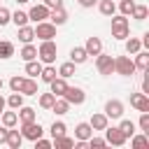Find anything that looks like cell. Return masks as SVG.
<instances>
[{
	"label": "cell",
	"instance_id": "obj_1",
	"mask_svg": "<svg viewBox=\"0 0 149 149\" xmlns=\"http://www.w3.org/2000/svg\"><path fill=\"white\" fill-rule=\"evenodd\" d=\"M128 35H130L128 16H123V14H112V37H114V40H126Z\"/></svg>",
	"mask_w": 149,
	"mask_h": 149
},
{
	"label": "cell",
	"instance_id": "obj_2",
	"mask_svg": "<svg viewBox=\"0 0 149 149\" xmlns=\"http://www.w3.org/2000/svg\"><path fill=\"white\" fill-rule=\"evenodd\" d=\"M56 54H58V47H56L54 40H42V44L37 47V58L44 65H51L56 61Z\"/></svg>",
	"mask_w": 149,
	"mask_h": 149
},
{
	"label": "cell",
	"instance_id": "obj_3",
	"mask_svg": "<svg viewBox=\"0 0 149 149\" xmlns=\"http://www.w3.org/2000/svg\"><path fill=\"white\" fill-rule=\"evenodd\" d=\"M114 72L121 77H130V74H135V63L128 56H116L114 58Z\"/></svg>",
	"mask_w": 149,
	"mask_h": 149
},
{
	"label": "cell",
	"instance_id": "obj_4",
	"mask_svg": "<svg viewBox=\"0 0 149 149\" xmlns=\"http://www.w3.org/2000/svg\"><path fill=\"white\" fill-rule=\"evenodd\" d=\"M95 70H98L102 77H109V74L114 72V58L100 51V54L95 56Z\"/></svg>",
	"mask_w": 149,
	"mask_h": 149
},
{
	"label": "cell",
	"instance_id": "obj_5",
	"mask_svg": "<svg viewBox=\"0 0 149 149\" xmlns=\"http://www.w3.org/2000/svg\"><path fill=\"white\" fill-rule=\"evenodd\" d=\"M105 140H107V144H112V147H123V144L128 142V137L119 130V126H116V128H114V126H112V128L107 126V128H105Z\"/></svg>",
	"mask_w": 149,
	"mask_h": 149
},
{
	"label": "cell",
	"instance_id": "obj_6",
	"mask_svg": "<svg viewBox=\"0 0 149 149\" xmlns=\"http://www.w3.org/2000/svg\"><path fill=\"white\" fill-rule=\"evenodd\" d=\"M42 133H44V128L37 123V121H30V123H21V135H23V140H37V137H42Z\"/></svg>",
	"mask_w": 149,
	"mask_h": 149
},
{
	"label": "cell",
	"instance_id": "obj_7",
	"mask_svg": "<svg viewBox=\"0 0 149 149\" xmlns=\"http://www.w3.org/2000/svg\"><path fill=\"white\" fill-rule=\"evenodd\" d=\"M35 37H40V40H54L56 37V26L51 21H40L35 26Z\"/></svg>",
	"mask_w": 149,
	"mask_h": 149
},
{
	"label": "cell",
	"instance_id": "obj_8",
	"mask_svg": "<svg viewBox=\"0 0 149 149\" xmlns=\"http://www.w3.org/2000/svg\"><path fill=\"white\" fill-rule=\"evenodd\" d=\"M63 98H65L70 105H81V102L86 100V93H84V88H79V86H68L65 93H63Z\"/></svg>",
	"mask_w": 149,
	"mask_h": 149
},
{
	"label": "cell",
	"instance_id": "obj_9",
	"mask_svg": "<svg viewBox=\"0 0 149 149\" xmlns=\"http://www.w3.org/2000/svg\"><path fill=\"white\" fill-rule=\"evenodd\" d=\"M105 116L107 119H121L123 116V102L121 100H107L105 102Z\"/></svg>",
	"mask_w": 149,
	"mask_h": 149
},
{
	"label": "cell",
	"instance_id": "obj_10",
	"mask_svg": "<svg viewBox=\"0 0 149 149\" xmlns=\"http://www.w3.org/2000/svg\"><path fill=\"white\" fill-rule=\"evenodd\" d=\"M28 19L35 21V23H40V21H49V7H47L44 2H42V5H33L30 12H28Z\"/></svg>",
	"mask_w": 149,
	"mask_h": 149
},
{
	"label": "cell",
	"instance_id": "obj_11",
	"mask_svg": "<svg viewBox=\"0 0 149 149\" xmlns=\"http://www.w3.org/2000/svg\"><path fill=\"white\" fill-rule=\"evenodd\" d=\"M130 105L137 112H149V95L147 93H130Z\"/></svg>",
	"mask_w": 149,
	"mask_h": 149
},
{
	"label": "cell",
	"instance_id": "obj_12",
	"mask_svg": "<svg viewBox=\"0 0 149 149\" xmlns=\"http://www.w3.org/2000/svg\"><path fill=\"white\" fill-rule=\"evenodd\" d=\"M49 21L58 28V26H63L65 21H68V12H65V7L61 5V7H54V9H49Z\"/></svg>",
	"mask_w": 149,
	"mask_h": 149
},
{
	"label": "cell",
	"instance_id": "obj_13",
	"mask_svg": "<svg viewBox=\"0 0 149 149\" xmlns=\"http://www.w3.org/2000/svg\"><path fill=\"white\" fill-rule=\"evenodd\" d=\"M5 144L9 147V149H21V144H23V135H21V130H7V140H5Z\"/></svg>",
	"mask_w": 149,
	"mask_h": 149
},
{
	"label": "cell",
	"instance_id": "obj_14",
	"mask_svg": "<svg viewBox=\"0 0 149 149\" xmlns=\"http://www.w3.org/2000/svg\"><path fill=\"white\" fill-rule=\"evenodd\" d=\"M70 61H72L74 65H81V63H86V61H88V54H86V49H84V47H72V49H70Z\"/></svg>",
	"mask_w": 149,
	"mask_h": 149
},
{
	"label": "cell",
	"instance_id": "obj_15",
	"mask_svg": "<svg viewBox=\"0 0 149 149\" xmlns=\"http://www.w3.org/2000/svg\"><path fill=\"white\" fill-rule=\"evenodd\" d=\"M84 49H86L88 56H98V54L102 51V42H100V37H88L86 44H84Z\"/></svg>",
	"mask_w": 149,
	"mask_h": 149
},
{
	"label": "cell",
	"instance_id": "obj_16",
	"mask_svg": "<svg viewBox=\"0 0 149 149\" xmlns=\"http://www.w3.org/2000/svg\"><path fill=\"white\" fill-rule=\"evenodd\" d=\"M133 56H135V61H133V63H135V70H142V72L149 70V51H142V49H140V51L133 54Z\"/></svg>",
	"mask_w": 149,
	"mask_h": 149
},
{
	"label": "cell",
	"instance_id": "obj_17",
	"mask_svg": "<svg viewBox=\"0 0 149 149\" xmlns=\"http://www.w3.org/2000/svg\"><path fill=\"white\" fill-rule=\"evenodd\" d=\"M19 93H23V95H37L40 91H37V81H35V77H26L23 84H21V91H19Z\"/></svg>",
	"mask_w": 149,
	"mask_h": 149
},
{
	"label": "cell",
	"instance_id": "obj_18",
	"mask_svg": "<svg viewBox=\"0 0 149 149\" xmlns=\"http://www.w3.org/2000/svg\"><path fill=\"white\" fill-rule=\"evenodd\" d=\"M91 135H93V128H91V123L81 121V123H77V126H74V137H77V140H88Z\"/></svg>",
	"mask_w": 149,
	"mask_h": 149
},
{
	"label": "cell",
	"instance_id": "obj_19",
	"mask_svg": "<svg viewBox=\"0 0 149 149\" xmlns=\"http://www.w3.org/2000/svg\"><path fill=\"white\" fill-rule=\"evenodd\" d=\"M51 112H56L58 116H63V114H68V112H70V102H68L63 95H58V98L54 100V105H51Z\"/></svg>",
	"mask_w": 149,
	"mask_h": 149
},
{
	"label": "cell",
	"instance_id": "obj_20",
	"mask_svg": "<svg viewBox=\"0 0 149 149\" xmlns=\"http://www.w3.org/2000/svg\"><path fill=\"white\" fill-rule=\"evenodd\" d=\"M16 112H19V121H21V123H30V121H35V119H37V114H35V109H33V107L21 105Z\"/></svg>",
	"mask_w": 149,
	"mask_h": 149
},
{
	"label": "cell",
	"instance_id": "obj_21",
	"mask_svg": "<svg viewBox=\"0 0 149 149\" xmlns=\"http://www.w3.org/2000/svg\"><path fill=\"white\" fill-rule=\"evenodd\" d=\"M88 123H91V128H93V130H105V128L109 126V119H107V116H105V112H102V114H93Z\"/></svg>",
	"mask_w": 149,
	"mask_h": 149
},
{
	"label": "cell",
	"instance_id": "obj_22",
	"mask_svg": "<svg viewBox=\"0 0 149 149\" xmlns=\"http://www.w3.org/2000/svg\"><path fill=\"white\" fill-rule=\"evenodd\" d=\"M130 147L133 149H149V135L142 133V135H130Z\"/></svg>",
	"mask_w": 149,
	"mask_h": 149
},
{
	"label": "cell",
	"instance_id": "obj_23",
	"mask_svg": "<svg viewBox=\"0 0 149 149\" xmlns=\"http://www.w3.org/2000/svg\"><path fill=\"white\" fill-rule=\"evenodd\" d=\"M58 77V70L54 68V65H42V72H40V79L44 81V84H49V81H54Z\"/></svg>",
	"mask_w": 149,
	"mask_h": 149
},
{
	"label": "cell",
	"instance_id": "obj_24",
	"mask_svg": "<svg viewBox=\"0 0 149 149\" xmlns=\"http://www.w3.org/2000/svg\"><path fill=\"white\" fill-rule=\"evenodd\" d=\"M49 86H51V93L58 98V95H63V93H65V88H68V81H65L63 77H56L54 81H49Z\"/></svg>",
	"mask_w": 149,
	"mask_h": 149
},
{
	"label": "cell",
	"instance_id": "obj_25",
	"mask_svg": "<svg viewBox=\"0 0 149 149\" xmlns=\"http://www.w3.org/2000/svg\"><path fill=\"white\" fill-rule=\"evenodd\" d=\"M19 40H21L23 44L33 42V40H35V28H30L28 23H26V26H21V28H19Z\"/></svg>",
	"mask_w": 149,
	"mask_h": 149
},
{
	"label": "cell",
	"instance_id": "obj_26",
	"mask_svg": "<svg viewBox=\"0 0 149 149\" xmlns=\"http://www.w3.org/2000/svg\"><path fill=\"white\" fill-rule=\"evenodd\" d=\"M51 147H56V149H70V147H74V140L68 137V135H61V137L51 140Z\"/></svg>",
	"mask_w": 149,
	"mask_h": 149
},
{
	"label": "cell",
	"instance_id": "obj_27",
	"mask_svg": "<svg viewBox=\"0 0 149 149\" xmlns=\"http://www.w3.org/2000/svg\"><path fill=\"white\" fill-rule=\"evenodd\" d=\"M98 9H100L102 16H112V14H116V5H114V0H100V2H98Z\"/></svg>",
	"mask_w": 149,
	"mask_h": 149
},
{
	"label": "cell",
	"instance_id": "obj_28",
	"mask_svg": "<svg viewBox=\"0 0 149 149\" xmlns=\"http://www.w3.org/2000/svg\"><path fill=\"white\" fill-rule=\"evenodd\" d=\"M23 61H33V58H37V47L33 44V42H28V44H23V49H21V54H19Z\"/></svg>",
	"mask_w": 149,
	"mask_h": 149
},
{
	"label": "cell",
	"instance_id": "obj_29",
	"mask_svg": "<svg viewBox=\"0 0 149 149\" xmlns=\"http://www.w3.org/2000/svg\"><path fill=\"white\" fill-rule=\"evenodd\" d=\"M40 72H42V63H40L37 58L26 61V74H28V77H37Z\"/></svg>",
	"mask_w": 149,
	"mask_h": 149
},
{
	"label": "cell",
	"instance_id": "obj_30",
	"mask_svg": "<svg viewBox=\"0 0 149 149\" xmlns=\"http://www.w3.org/2000/svg\"><path fill=\"white\" fill-rule=\"evenodd\" d=\"M16 123H19V114H16V109H12V112H5V109H2V126L14 128Z\"/></svg>",
	"mask_w": 149,
	"mask_h": 149
},
{
	"label": "cell",
	"instance_id": "obj_31",
	"mask_svg": "<svg viewBox=\"0 0 149 149\" xmlns=\"http://www.w3.org/2000/svg\"><path fill=\"white\" fill-rule=\"evenodd\" d=\"M142 49V40L137 37H126V54H137Z\"/></svg>",
	"mask_w": 149,
	"mask_h": 149
},
{
	"label": "cell",
	"instance_id": "obj_32",
	"mask_svg": "<svg viewBox=\"0 0 149 149\" xmlns=\"http://www.w3.org/2000/svg\"><path fill=\"white\" fill-rule=\"evenodd\" d=\"M74 74V63L72 61H68V63H61V68H58V77H63V79H70Z\"/></svg>",
	"mask_w": 149,
	"mask_h": 149
},
{
	"label": "cell",
	"instance_id": "obj_33",
	"mask_svg": "<svg viewBox=\"0 0 149 149\" xmlns=\"http://www.w3.org/2000/svg\"><path fill=\"white\" fill-rule=\"evenodd\" d=\"M12 56H14V44L7 42V40H0V58L5 61V58H12Z\"/></svg>",
	"mask_w": 149,
	"mask_h": 149
},
{
	"label": "cell",
	"instance_id": "obj_34",
	"mask_svg": "<svg viewBox=\"0 0 149 149\" xmlns=\"http://www.w3.org/2000/svg\"><path fill=\"white\" fill-rule=\"evenodd\" d=\"M147 14H149L147 5H135V7H133V12H130V16H133L135 21H144V19H147Z\"/></svg>",
	"mask_w": 149,
	"mask_h": 149
},
{
	"label": "cell",
	"instance_id": "obj_35",
	"mask_svg": "<svg viewBox=\"0 0 149 149\" xmlns=\"http://www.w3.org/2000/svg\"><path fill=\"white\" fill-rule=\"evenodd\" d=\"M7 105H9L12 109H19V107L23 105V93H19V91H12V95L7 98Z\"/></svg>",
	"mask_w": 149,
	"mask_h": 149
},
{
	"label": "cell",
	"instance_id": "obj_36",
	"mask_svg": "<svg viewBox=\"0 0 149 149\" xmlns=\"http://www.w3.org/2000/svg\"><path fill=\"white\" fill-rule=\"evenodd\" d=\"M49 133H51V137H61V135L68 133V126H65L63 121H54L51 128H49Z\"/></svg>",
	"mask_w": 149,
	"mask_h": 149
},
{
	"label": "cell",
	"instance_id": "obj_37",
	"mask_svg": "<svg viewBox=\"0 0 149 149\" xmlns=\"http://www.w3.org/2000/svg\"><path fill=\"white\" fill-rule=\"evenodd\" d=\"M12 21L16 23V28H21V26H26L30 19H28V12H21V9H16V12L12 14Z\"/></svg>",
	"mask_w": 149,
	"mask_h": 149
},
{
	"label": "cell",
	"instance_id": "obj_38",
	"mask_svg": "<svg viewBox=\"0 0 149 149\" xmlns=\"http://www.w3.org/2000/svg\"><path fill=\"white\" fill-rule=\"evenodd\" d=\"M135 128H137V126H135V123H133L130 119H123V121L119 123V130H121V133H123L126 137H130V135L135 133Z\"/></svg>",
	"mask_w": 149,
	"mask_h": 149
},
{
	"label": "cell",
	"instance_id": "obj_39",
	"mask_svg": "<svg viewBox=\"0 0 149 149\" xmlns=\"http://www.w3.org/2000/svg\"><path fill=\"white\" fill-rule=\"evenodd\" d=\"M54 100H56V95H54L51 91H49V93H42V95H40V107H42V109H51Z\"/></svg>",
	"mask_w": 149,
	"mask_h": 149
},
{
	"label": "cell",
	"instance_id": "obj_40",
	"mask_svg": "<svg viewBox=\"0 0 149 149\" xmlns=\"http://www.w3.org/2000/svg\"><path fill=\"white\" fill-rule=\"evenodd\" d=\"M133 7H135V0H121V2H119V12H121L123 16H130Z\"/></svg>",
	"mask_w": 149,
	"mask_h": 149
},
{
	"label": "cell",
	"instance_id": "obj_41",
	"mask_svg": "<svg viewBox=\"0 0 149 149\" xmlns=\"http://www.w3.org/2000/svg\"><path fill=\"white\" fill-rule=\"evenodd\" d=\"M86 144H88L91 149H102V147H107V140H105V137H93V135H91V137L86 140Z\"/></svg>",
	"mask_w": 149,
	"mask_h": 149
},
{
	"label": "cell",
	"instance_id": "obj_42",
	"mask_svg": "<svg viewBox=\"0 0 149 149\" xmlns=\"http://www.w3.org/2000/svg\"><path fill=\"white\" fill-rule=\"evenodd\" d=\"M137 126H140V130H142V133H147V135H149V112H142V114H140Z\"/></svg>",
	"mask_w": 149,
	"mask_h": 149
},
{
	"label": "cell",
	"instance_id": "obj_43",
	"mask_svg": "<svg viewBox=\"0 0 149 149\" xmlns=\"http://www.w3.org/2000/svg\"><path fill=\"white\" fill-rule=\"evenodd\" d=\"M23 79H26V77H19V74H14V77L9 79V88H12V91H21V84H23Z\"/></svg>",
	"mask_w": 149,
	"mask_h": 149
},
{
	"label": "cell",
	"instance_id": "obj_44",
	"mask_svg": "<svg viewBox=\"0 0 149 149\" xmlns=\"http://www.w3.org/2000/svg\"><path fill=\"white\" fill-rule=\"evenodd\" d=\"M12 21V12L7 7H0V26H7Z\"/></svg>",
	"mask_w": 149,
	"mask_h": 149
},
{
	"label": "cell",
	"instance_id": "obj_45",
	"mask_svg": "<svg viewBox=\"0 0 149 149\" xmlns=\"http://www.w3.org/2000/svg\"><path fill=\"white\" fill-rule=\"evenodd\" d=\"M49 147H51V140H42V137L35 140V149H49Z\"/></svg>",
	"mask_w": 149,
	"mask_h": 149
},
{
	"label": "cell",
	"instance_id": "obj_46",
	"mask_svg": "<svg viewBox=\"0 0 149 149\" xmlns=\"http://www.w3.org/2000/svg\"><path fill=\"white\" fill-rule=\"evenodd\" d=\"M44 5H47L49 9H54V7H61V5H63V0H44Z\"/></svg>",
	"mask_w": 149,
	"mask_h": 149
},
{
	"label": "cell",
	"instance_id": "obj_47",
	"mask_svg": "<svg viewBox=\"0 0 149 149\" xmlns=\"http://www.w3.org/2000/svg\"><path fill=\"white\" fill-rule=\"evenodd\" d=\"M7 130H9L7 126H2V128H0V144H5V140H7Z\"/></svg>",
	"mask_w": 149,
	"mask_h": 149
},
{
	"label": "cell",
	"instance_id": "obj_48",
	"mask_svg": "<svg viewBox=\"0 0 149 149\" xmlns=\"http://www.w3.org/2000/svg\"><path fill=\"white\" fill-rule=\"evenodd\" d=\"M77 2H79L81 7H93V5L98 2V0H77Z\"/></svg>",
	"mask_w": 149,
	"mask_h": 149
},
{
	"label": "cell",
	"instance_id": "obj_49",
	"mask_svg": "<svg viewBox=\"0 0 149 149\" xmlns=\"http://www.w3.org/2000/svg\"><path fill=\"white\" fill-rule=\"evenodd\" d=\"M5 107H7V100H5V98H2V95H0V112H2V109H5Z\"/></svg>",
	"mask_w": 149,
	"mask_h": 149
},
{
	"label": "cell",
	"instance_id": "obj_50",
	"mask_svg": "<svg viewBox=\"0 0 149 149\" xmlns=\"http://www.w3.org/2000/svg\"><path fill=\"white\" fill-rule=\"evenodd\" d=\"M16 2H19V5H26V2H28V0H16Z\"/></svg>",
	"mask_w": 149,
	"mask_h": 149
},
{
	"label": "cell",
	"instance_id": "obj_51",
	"mask_svg": "<svg viewBox=\"0 0 149 149\" xmlns=\"http://www.w3.org/2000/svg\"><path fill=\"white\" fill-rule=\"evenodd\" d=\"M2 86H5V81H2V79H0V91H2Z\"/></svg>",
	"mask_w": 149,
	"mask_h": 149
},
{
	"label": "cell",
	"instance_id": "obj_52",
	"mask_svg": "<svg viewBox=\"0 0 149 149\" xmlns=\"http://www.w3.org/2000/svg\"><path fill=\"white\" fill-rule=\"evenodd\" d=\"M0 114H2V112H0Z\"/></svg>",
	"mask_w": 149,
	"mask_h": 149
}]
</instances>
